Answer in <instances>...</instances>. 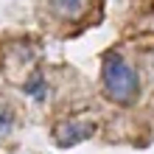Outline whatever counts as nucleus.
<instances>
[{
	"mask_svg": "<svg viewBox=\"0 0 154 154\" xmlns=\"http://www.w3.org/2000/svg\"><path fill=\"white\" fill-rule=\"evenodd\" d=\"M53 17H59L62 23H79L81 17L90 11L93 0H45Z\"/></svg>",
	"mask_w": 154,
	"mask_h": 154,
	"instance_id": "nucleus-4",
	"label": "nucleus"
},
{
	"mask_svg": "<svg viewBox=\"0 0 154 154\" xmlns=\"http://www.w3.org/2000/svg\"><path fill=\"white\" fill-rule=\"evenodd\" d=\"M95 132V123H76V121H65V123H59L56 129H53V140H56V146L59 149H70V146H76L79 140H84L90 137V134Z\"/></svg>",
	"mask_w": 154,
	"mask_h": 154,
	"instance_id": "nucleus-3",
	"label": "nucleus"
},
{
	"mask_svg": "<svg viewBox=\"0 0 154 154\" xmlns=\"http://www.w3.org/2000/svg\"><path fill=\"white\" fill-rule=\"evenodd\" d=\"M31 70H34V51H31V45L8 42L6 48L0 51V73L11 81V84L25 87Z\"/></svg>",
	"mask_w": 154,
	"mask_h": 154,
	"instance_id": "nucleus-2",
	"label": "nucleus"
},
{
	"mask_svg": "<svg viewBox=\"0 0 154 154\" xmlns=\"http://www.w3.org/2000/svg\"><path fill=\"white\" fill-rule=\"evenodd\" d=\"M101 81H104V93L109 101L115 104H132L137 98L140 90V79L137 70H134L129 62H126L121 53H104V67H101Z\"/></svg>",
	"mask_w": 154,
	"mask_h": 154,
	"instance_id": "nucleus-1",
	"label": "nucleus"
},
{
	"mask_svg": "<svg viewBox=\"0 0 154 154\" xmlns=\"http://www.w3.org/2000/svg\"><path fill=\"white\" fill-rule=\"evenodd\" d=\"M8 132H11V115H8L6 106L0 104V137H6Z\"/></svg>",
	"mask_w": 154,
	"mask_h": 154,
	"instance_id": "nucleus-5",
	"label": "nucleus"
}]
</instances>
